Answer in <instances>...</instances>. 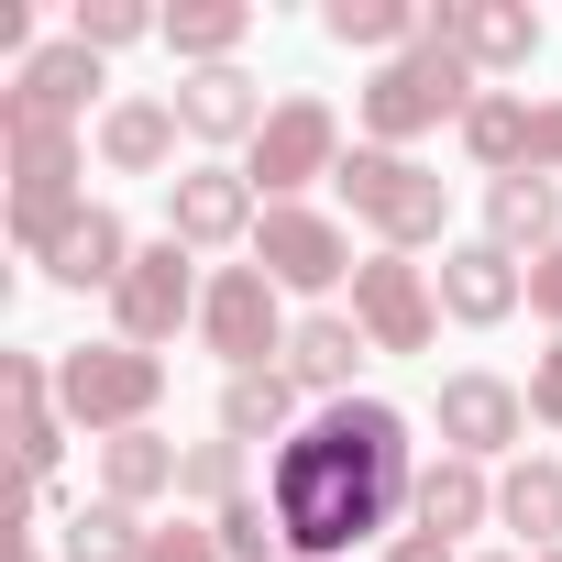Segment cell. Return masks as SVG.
<instances>
[{"instance_id": "obj_1", "label": "cell", "mask_w": 562, "mask_h": 562, "mask_svg": "<svg viewBox=\"0 0 562 562\" xmlns=\"http://www.w3.org/2000/svg\"><path fill=\"white\" fill-rule=\"evenodd\" d=\"M408 496H419V441H408V408H386V397L310 408L299 441H276V463H265V507L288 529V562H342L364 540L386 551Z\"/></svg>"}, {"instance_id": "obj_2", "label": "cell", "mask_w": 562, "mask_h": 562, "mask_svg": "<svg viewBox=\"0 0 562 562\" xmlns=\"http://www.w3.org/2000/svg\"><path fill=\"white\" fill-rule=\"evenodd\" d=\"M474 100H485V78H474L441 34H419L408 56H386V67L364 78V100H353V111H364V144L408 155V144H419V133H441V122L463 133V111H474Z\"/></svg>"}, {"instance_id": "obj_3", "label": "cell", "mask_w": 562, "mask_h": 562, "mask_svg": "<svg viewBox=\"0 0 562 562\" xmlns=\"http://www.w3.org/2000/svg\"><path fill=\"white\" fill-rule=\"evenodd\" d=\"M56 408H67L89 441L155 430V408H166V353H133V342H67V353H56Z\"/></svg>"}, {"instance_id": "obj_4", "label": "cell", "mask_w": 562, "mask_h": 562, "mask_svg": "<svg viewBox=\"0 0 562 562\" xmlns=\"http://www.w3.org/2000/svg\"><path fill=\"white\" fill-rule=\"evenodd\" d=\"M331 188H342V210H353L386 254H419V243H441V221H452V188H441L419 155H386V144H353Z\"/></svg>"}, {"instance_id": "obj_5", "label": "cell", "mask_w": 562, "mask_h": 562, "mask_svg": "<svg viewBox=\"0 0 562 562\" xmlns=\"http://www.w3.org/2000/svg\"><path fill=\"white\" fill-rule=\"evenodd\" d=\"M288 288H276L265 265H221L210 276V299H199V342L221 353V375H265V364H288Z\"/></svg>"}, {"instance_id": "obj_6", "label": "cell", "mask_w": 562, "mask_h": 562, "mask_svg": "<svg viewBox=\"0 0 562 562\" xmlns=\"http://www.w3.org/2000/svg\"><path fill=\"white\" fill-rule=\"evenodd\" d=\"M342 122H331V100H276L265 111V133L243 144V177H254V199L265 210H288L299 188H321V177H342Z\"/></svg>"}, {"instance_id": "obj_7", "label": "cell", "mask_w": 562, "mask_h": 562, "mask_svg": "<svg viewBox=\"0 0 562 562\" xmlns=\"http://www.w3.org/2000/svg\"><path fill=\"white\" fill-rule=\"evenodd\" d=\"M0 155H12V243L45 254V243L89 210V199H78L89 144H78V133H0Z\"/></svg>"}, {"instance_id": "obj_8", "label": "cell", "mask_w": 562, "mask_h": 562, "mask_svg": "<svg viewBox=\"0 0 562 562\" xmlns=\"http://www.w3.org/2000/svg\"><path fill=\"white\" fill-rule=\"evenodd\" d=\"M199 254L188 243H144L133 254V276H122V288H111V342H133V353H166L188 321H199Z\"/></svg>"}, {"instance_id": "obj_9", "label": "cell", "mask_w": 562, "mask_h": 562, "mask_svg": "<svg viewBox=\"0 0 562 562\" xmlns=\"http://www.w3.org/2000/svg\"><path fill=\"white\" fill-rule=\"evenodd\" d=\"M243 265H265L288 299H331V288H353V232H342L331 210L288 199V210L254 221V254H243Z\"/></svg>"}, {"instance_id": "obj_10", "label": "cell", "mask_w": 562, "mask_h": 562, "mask_svg": "<svg viewBox=\"0 0 562 562\" xmlns=\"http://www.w3.org/2000/svg\"><path fill=\"white\" fill-rule=\"evenodd\" d=\"M353 331H364L375 353H430L441 288H430L419 254H364V265H353Z\"/></svg>"}, {"instance_id": "obj_11", "label": "cell", "mask_w": 562, "mask_h": 562, "mask_svg": "<svg viewBox=\"0 0 562 562\" xmlns=\"http://www.w3.org/2000/svg\"><path fill=\"white\" fill-rule=\"evenodd\" d=\"M254 221H265V199H254V177L232 166V155H210V166H188V177H166V243H188V254H254Z\"/></svg>"}, {"instance_id": "obj_12", "label": "cell", "mask_w": 562, "mask_h": 562, "mask_svg": "<svg viewBox=\"0 0 562 562\" xmlns=\"http://www.w3.org/2000/svg\"><path fill=\"white\" fill-rule=\"evenodd\" d=\"M430 419H441V452H463V463H496V452H518V441H529V386H507V375L463 364V375H441Z\"/></svg>"}, {"instance_id": "obj_13", "label": "cell", "mask_w": 562, "mask_h": 562, "mask_svg": "<svg viewBox=\"0 0 562 562\" xmlns=\"http://www.w3.org/2000/svg\"><path fill=\"white\" fill-rule=\"evenodd\" d=\"M89 89H100V56H89L78 34H67V45H34V56L12 67V89H0V133H78Z\"/></svg>"}, {"instance_id": "obj_14", "label": "cell", "mask_w": 562, "mask_h": 562, "mask_svg": "<svg viewBox=\"0 0 562 562\" xmlns=\"http://www.w3.org/2000/svg\"><path fill=\"white\" fill-rule=\"evenodd\" d=\"M430 34L474 67V78H518V67H540V12H529V0H441V12H430Z\"/></svg>"}, {"instance_id": "obj_15", "label": "cell", "mask_w": 562, "mask_h": 562, "mask_svg": "<svg viewBox=\"0 0 562 562\" xmlns=\"http://www.w3.org/2000/svg\"><path fill=\"white\" fill-rule=\"evenodd\" d=\"M430 288H441V310H452L463 331H496L507 310H529V265H518V254H496V243L474 232V243H441Z\"/></svg>"}, {"instance_id": "obj_16", "label": "cell", "mask_w": 562, "mask_h": 562, "mask_svg": "<svg viewBox=\"0 0 562 562\" xmlns=\"http://www.w3.org/2000/svg\"><path fill=\"white\" fill-rule=\"evenodd\" d=\"M0 397H12V463H23V485H45V474H56V452H67L56 364H45V353H0Z\"/></svg>"}, {"instance_id": "obj_17", "label": "cell", "mask_w": 562, "mask_h": 562, "mask_svg": "<svg viewBox=\"0 0 562 562\" xmlns=\"http://www.w3.org/2000/svg\"><path fill=\"white\" fill-rule=\"evenodd\" d=\"M133 254H144V243L122 232V210H100V199H89V210H78V221H67L34 265L56 276V288H78V299H89V288H122V276H133Z\"/></svg>"}, {"instance_id": "obj_18", "label": "cell", "mask_w": 562, "mask_h": 562, "mask_svg": "<svg viewBox=\"0 0 562 562\" xmlns=\"http://www.w3.org/2000/svg\"><path fill=\"white\" fill-rule=\"evenodd\" d=\"M485 518H496V474L463 463V452H430V463H419V496H408V529L463 540V529H485Z\"/></svg>"}, {"instance_id": "obj_19", "label": "cell", "mask_w": 562, "mask_h": 562, "mask_svg": "<svg viewBox=\"0 0 562 562\" xmlns=\"http://www.w3.org/2000/svg\"><path fill=\"white\" fill-rule=\"evenodd\" d=\"M364 353H375V342L353 331V310H321V321L288 331V375H299V397H321V408L353 397V364H364Z\"/></svg>"}, {"instance_id": "obj_20", "label": "cell", "mask_w": 562, "mask_h": 562, "mask_svg": "<svg viewBox=\"0 0 562 562\" xmlns=\"http://www.w3.org/2000/svg\"><path fill=\"white\" fill-rule=\"evenodd\" d=\"M177 133H188L177 100H111L100 111V166L111 177H166L177 166Z\"/></svg>"}, {"instance_id": "obj_21", "label": "cell", "mask_w": 562, "mask_h": 562, "mask_svg": "<svg viewBox=\"0 0 562 562\" xmlns=\"http://www.w3.org/2000/svg\"><path fill=\"white\" fill-rule=\"evenodd\" d=\"M485 243L540 265V254L562 243V177H496V188H485Z\"/></svg>"}, {"instance_id": "obj_22", "label": "cell", "mask_w": 562, "mask_h": 562, "mask_svg": "<svg viewBox=\"0 0 562 562\" xmlns=\"http://www.w3.org/2000/svg\"><path fill=\"white\" fill-rule=\"evenodd\" d=\"M177 122H188L199 144H254V133H265V100H254L243 67H199V78H177Z\"/></svg>"}, {"instance_id": "obj_23", "label": "cell", "mask_w": 562, "mask_h": 562, "mask_svg": "<svg viewBox=\"0 0 562 562\" xmlns=\"http://www.w3.org/2000/svg\"><path fill=\"white\" fill-rule=\"evenodd\" d=\"M177 474H188V452L166 441V430H122V441H100V496L111 507H155V496H177Z\"/></svg>"}, {"instance_id": "obj_24", "label": "cell", "mask_w": 562, "mask_h": 562, "mask_svg": "<svg viewBox=\"0 0 562 562\" xmlns=\"http://www.w3.org/2000/svg\"><path fill=\"white\" fill-rule=\"evenodd\" d=\"M221 441H299V375L265 364V375H221Z\"/></svg>"}, {"instance_id": "obj_25", "label": "cell", "mask_w": 562, "mask_h": 562, "mask_svg": "<svg viewBox=\"0 0 562 562\" xmlns=\"http://www.w3.org/2000/svg\"><path fill=\"white\" fill-rule=\"evenodd\" d=\"M496 518L518 529V551H529V562H540V551H562V463H551V452L507 463V474H496Z\"/></svg>"}, {"instance_id": "obj_26", "label": "cell", "mask_w": 562, "mask_h": 562, "mask_svg": "<svg viewBox=\"0 0 562 562\" xmlns=\"http://www.w3.org/2000/svg\"><path fill=\"white\" fill-rule=\"evenodd\" d=\"M321 34L342 45V56H408L419 34H430V12H419V0H331V12H321Z\"/></svg>"}, {"instance_id": "obj_27", "label": "cell", "mask_w": 562, "mask_h": 562, "mask_svg": "<svg viewBox=\"0 0 562 562\" xmlns=\"http://www.w3.org/2000/svg\"><path fill=\"white\" fill-rule=\"evenodd\" d=\"M463 155L485 166V188H496V177H529V100H518V89H485V100L463 111Z\"/></svg>"}, {"instance_id": "obj_28", "label": "cell", "mask_w": 562, "mask_h": 562, "mask_svg": "<svg viewBox=\"0 0 562 562\" xmlns=\"http://www.w3.org/2000/svg\"><path fill=\"white\" fill-rule=\"evenodd\" d=\"M243 34H254L243 0H188V12H166V34H155V45L199 78V67H232V45H243Z\"/></svg>"}, {"instance_id": "obj_29", "label": "cell", "mask_w": 562, "mask_h": 562, "mask_svg": "<svg viewBox=\"0 0 562 562\" xmlns=\"http://www.w3.org/2000/svg\"><path fill=\"white\" fill-rule=\"evenodd\" d=\"M155 551V529L133 518V507H111V496H89L78 518H67V562H144Z\"/></svg>"}, {"instance_id": "obj_30", "label": "cell", "mask_w": 562, "mask_h": 562, "mask_svg": "<svg viewBox=\"0 0 562 562\" xmlns=\"http://www.w3.org/2000/svg\"><path fill=\"white\" fill-rule=\"evenodd\" d=\"M89 56H122V45H144V34H166V12H144V0H78V23H67Z\"/></svg>"}, {"instance_id": "obj_31", "label": "cell", "mask_w": 562, "mask_h": 562, "mask_svg": "<svg viewBox=\"0 0 562 562\" xmlns=\"http://www.w3.org/2000/svg\"><path fill=\"white\" fill-rule=\"evenodd\" d=\"M177 496H199L210 518H221V507H243V441H188V474H177Z\"/></svg>"}, {"instance_id": "obj_32", "label": "cell", "mask_w": 562, "mask_h": 562, "mask_svg": "<svg viewBox=\"0 0 562 562\" xmlns=\"http://www.w3.org/2000/svg\"><path fill=\"white\" fill-rule=\"evenodd\" d=\"M210 529H221V562H288V529H276V507H265V496L221 507Z\"/></svg>"}, {"instance_id": "obj_33", "label": "cell", "mask_w": 562, "mask_h": 562, "mask_svg": "<svg viewBox=\"0 0 562 562\" xmlns=\"http://www.w3.org/2000/svg\"><path fill=\"white\" fill-rule=\"evenodd\" d=\"M144 562H221V529H210V518H177V529H155Z\"/></svg>"}, {"instance_id": "obj_34", "label": "cell", "mask_w": 562, "mask_h": 562, "mask_svg": "<svg viewBox=\"0 0 562 562\" xmlns=\"http://www.w3.org/2000/svg\"><path fill=\"white\" fill-rule=\"evenodd\" d=\"M529 177H562V100H529Z\"/></svg>"}, {"instance_id": "obj_35", "label": "cell", "mask_w": 562, "mask_h": 562, "mask_svg": "<svg viewBox=\"0 0 562 562\" xmlns=\"http://www.w3.org/2000/svg\"><path fill=\"white\" fill-rule=\"evenodd\" d=\"M529 419H540V430H562V331H551V353L529 364Z\"/></svg>"}, {"instance_id": "obj_36", "label": "cell", "mask_w": 562, "mask_h": 562, "mask_svg": "<svg viewBox=\"0 0 562 562\" xmlns=\"http://www.w3.org/2000/svg\"><path fill=\"white\" fill-rule=\"evenodd\" d=\"M529 310H540V321H551V331H562V243H551V254H540V265H529Z\"/></svg>"}, {"instance_id": "obj_37", "label": "cell", "mask_w": 562, "mask_h": 562, "mask_svg": "<svg viewBox=\"0 0 562 562\" xmlns=\"http://www.w3.org/2000/svg\"><path fill=\"white\" fill-rule=\"evenodd\" d=\"M375 562H463V551H452V540H430V529H397Z\"/></svg>"}, {"instance_id": "obj_38", "label": "cell", "mask_w": 562, "mask_h": 562, "mask_svg": "<svg viewBox=\"0 0 562 562\" xmlns=\"http://www.w3.org/2000/svg\"><path fill=\"white\" fill-rule=\"evenodd\" d=\"M12 562H45V551H34V540H12Z\"/></svg>"}, {"instance_id": "obj_39", "label": "cell", "mask_w": 562, "mask_h": 562, "mask_svg": "<svg viewBox=\"0 0 562 562\" xmlns=\"http://www.w3.org/2000/svg\"><path fill=\"white\" fill-rule=\"evenodd\" d=\"M474 562H529V551H474Z\"/></svg>"}, {"instance_id": "obj_40", "label": "cell", "mask_w": 562, "mask_h": 562, "mask_svg": "<svg viewBox=\"0 0 562 562\" xmlns=\"http://www.w3.org/2000/svg\"><path fill=\"white\" fill-rule=\"evenodd\" d=\"M540 562H562V551H540Z\"/></svg>"}]
</instances>
